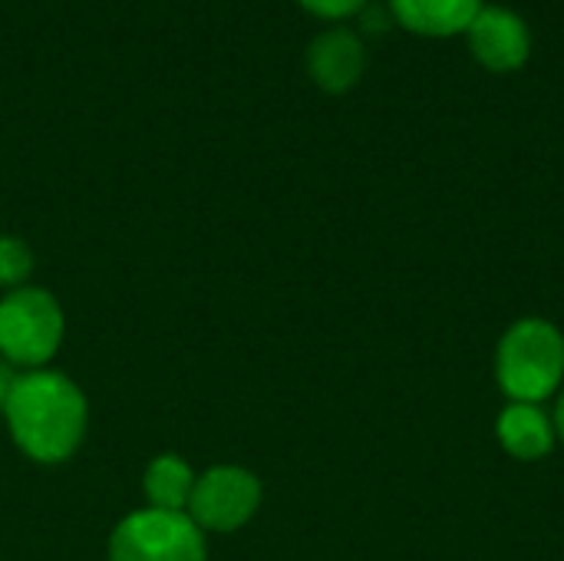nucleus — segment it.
I'll list each match as a JSON object with an SVG mask.
<instances>
[{
	"instance_id": "9b49d317",
	"label": "nucleus",
	"mask_w": 564,
	"mask_h": 561,
	"mask_svg": "<svg viewBox=\"0 0 564 561\" xmlns=\"http://www.w3.org/2000/svg\"><path fill=\"white\" fill-rule=\"evenodd\" d=\"M33 274V251L17 235H0V288L17 291Z\"/></svg>"
},
{
	"instance_id": "4468645a",
	"label": "nucleus",
	"mask_w": 564,
	"mask_h": 561,
	"mask_svg": "<svg viewBox=\"0 0 564 561\" xmlns=\"http://www.w3.org/2000/svg\"><path fill=\"white\" fill-rule=\"evenodd\" d=\"M13 380H17V367H10L3 357H0V413L10 400V390H13Z\"/></svg>"
},
{
	"instance_id": "ddd939ff",
	"label": "nucleus",
	"mask_w": 564,
	"mask_h": 561,
	"mask_svg": "<svg viewBox=\"0 0 564 561\" xmlns=\"http://www.w3.org/2000/svg\"><path fill=\"white\" fill-rule=\"evenodd\" d=\"M357 17H360V26H364V30H370V33H373V30H383V26L393 20L387 7H373V3H367Z\"/></svg>"
},
{
	"instance_id": "20e7f679",
	"label": "nucleus",
	"mask_w": 564,
	"mask_h": 561,
	"mask_svg": "<svg viewBox=\"0 0 564 561\" xmlns=\"http://www.w3.org/2000/svg\"><path fill=\"white\" fill-rule=\"evenodd\" d=\"M109 561H208L205 532L188 513L135 509L109 536Z\"/></svg>"
},
{
	"instance_id": "0eeeda50",
	"label": "nucleus",
	"mask_w": 564,
	"mask_h": 561,
	"mask_svg": "<svg viewBox=\"0 0 564 561\" xmlns=\"http://www.w3.org/2000/svg\"><path fill=\"white\" fill-rule=\"evenodd\" d=\"M307 73L311 79L327 93H347L360 83L367 66V46L364 36L350 26H327L317 33L307 46Z\"/></svg>"
},
{
	"instance_id": "9d476101",
	"label": "nucleus",
	"mask_w": 564,
	"mask_h": 561,
	"mask_svg": "<svg viewBox=\"0 0 564 561\" xmlns=\"http://www.w3.org/2000/svg\"><path fill=\"white\" fill-rule=\"evenodd\" d=\"M192 489H195V473L175 453L155 456L145 466V473H142V493H145V503L152 509L185 513L188 509V499H192Z\"/></svg>"
},
{
	"instance_id": "423d86ee",
	"label": "nucleus",
	"mask_w": 564,
	"mask_h": 561,
	"mask_svg": "<svg viewBox=\"0 0 564 561\" xmlns=\"http://www.w3.org/2000/svg\"><path fill=\"white\" fill-rule=\"evenodd\" d=\"M473 56L492 73H516L532 56V30L512 7L482 3L466 30Z\"/></svg>"
},
{
	"instance_id": "39448f33",
	"label": "nucleus",
	"mask_w": 564,
	"mask_h": 561,
	"mask_svg": "<svg viewBox=\"0 0 564 561\" xmlns=\"http://www.w3.org/2000/svg\"><path fill=\"white\" fill-rule=\"evenodd\" d=\"M261 499H264L261 479L245 466L225 463V466H212L202 476H195V489H192L185 513L205 536L208 532H238L258 516Z\"/></svg>"
},
{
	"instance_id": "6e6552de",
	"label": "nucleus",
	"mask_w": 564,
	"mask_h": 561,
	"mask_svg": "<svg viewBox=\"0 0 564 561\" xmlns=\"http://www.w3.org/2000/svg\"><path fill=\"white\" fill-rule=\"evenodd\" d=\"M496 436H499L502 450L522 463L545 460L552 453V446L558 443L552 413H545L542 403H512V400L496 420Z\"/></svg>"
},
{
	"instance_id": "1a4fd4ad",
	"label": "nucleus",
	"mask_w": 564,
	"mask_h": 561,
	"mask_svg": "<svg viewBox=\"0 0 564 561\" xmlns=\"http://www.w3.org/2000/svg\"><path fill=\"white\" fill-rule=\"evenodd\" d=\"M486 0H387L390 17L423 36L466 33Z\"/></svg>"
},
{
	"instance_id": "7ed1b4c3",
	"label": "nucleus",
	"mask_w": 564,
	"mask_h": 561,
	"mask_svg": "<svg viewBox=\"0 0 564 561\" xmlns=\"http://www.w3.org/2000/svg\"><path fill=\"white\" fill-rule=\"evenodd\" d=\"M66 334L59 301L46 288L23 284L0 298V357L10 367H46Z\"/></svg>"
},
{
	"instance_id": "f8f14e48",
	"label": "nucleus",
	"mask_w": 564,
	"mask_h": 561,
	"mask_svg": "<svg viewBox=\"0 0 564 561\" xmlns=\"http://www.w3.org/2000/svg\"><path fill=\"white\" fill-rule=\"evenodd\" d=\"M297 3L321 20H347L357 17L370 0H297Z\"/></svg>"
},
{
	"instance_id": "f03ea898",
	"label": "nucleus",
	"mask_w": 564,
	"mask_h": 561,
	"mask_svg": "<svg viewBox=\"0 0 564 561\" xmlns=\"http://www.w3.org/2000/svg\"><path fill=\"white\" fill-rule=\"evenodd\" d=\"M496 380L512 403H542L564 380V334L545 317L516 321L496 347Z\"/></svg>"
},
{
	"instance_id": "f257e3e1",
	"label": "nucleus",
	"mask_w": 564,
	"mask_h": 561,
	"mask_svg": "<svg viewBox=\"0 0 564 561\" xmlns=\"http://www.w3.org/2000/svg\"><path fill=\"white\" fill-rule=\"evenodd\" d=\"M3 420L17 450L43 466L66 463L89 427V403L76 380L59 370H23L13 380Z\"/></svg>"
},
{
	"instance_id": "2eb2a0df",
	"label": "nucleus",
	"mask_w": 564,
	"mask_h": 561,
	"mask_svg": "<svg viewBox=\"0 0 564 561\" xmlns=\"http://www.w3.org/2000/svg\"><path fill=\"white\" fill-rule=\"evenodd\" d=\"M552 427H555L558 443H564V390L558 393V403H555V413H552Z\"/></svg>"
}]
</instances>
